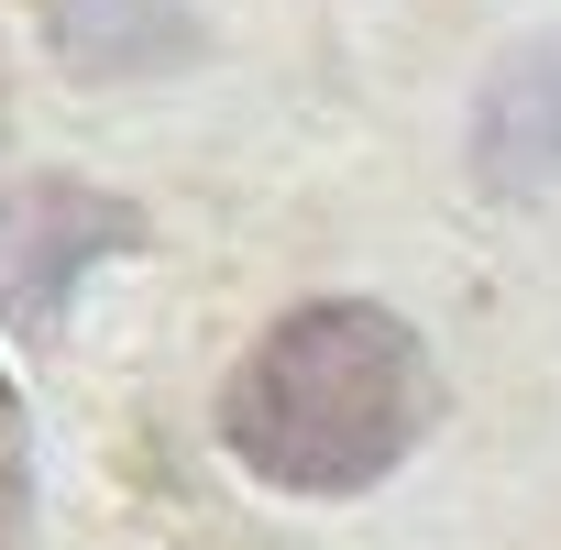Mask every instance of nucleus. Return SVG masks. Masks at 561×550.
Returning a JSON list of instances; mask_svg holds the SVG:
<instances>
[{"label":"nucleus","instance_id":"nucleus-1","mask_svg":"<svg viewBox=\"0 0 561 550\" xmlns=\"http://www.w3.org/2000/svg\"><path fill=\"white\" fill-rule=\"evenodd\" d=\"M440 419L430 342L375 298L287 309L220 386V451L275 495H364Z\"/></svg>","mask_w":561,"mask_h":550},{"label":"nucleus","instance_id":"nucleus-3","mask_svg":"<svg viewBox=\"0 0 561 550\" xmlns=\"http://www.w3.org/2000/svg\"><path fill=\"white\" fill-rule=\"evenodd\" d=\"M23 517H34V429H23L12 375H0V550H23Z\"/></svg>","mask_w":561,"mask_h":550},{"label":"nucleus","instance_id":"nucleus-2","mask_svg":"<svg viewBox=\"0 0 561 550\" xmlns=\"http://www.w3.org/2000/svg\"><path fill=\"white\" fill-rule=\"evenodd\" d=\"M133 242H144V209L111 198V187H78V176L0 187V320L12 331H56L67 287L100 253H133Z\"/></svg>","mask_w":561,"mask_h":550}]
</instances>
